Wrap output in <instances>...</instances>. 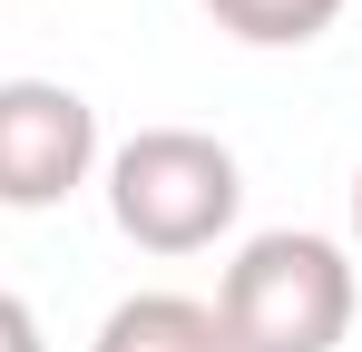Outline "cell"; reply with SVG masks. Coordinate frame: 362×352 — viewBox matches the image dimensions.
I'll list each match as a JSON object with an SVG mask.
<instances>
[{
  "instance_id": "cell-1",
  "label": "cell",
  "mask_w": 362,
  "mask_h": 352,
  "mask_svg": "<svg viewBox=\"0 0 362 352\" xmlns=\"http://www.w3.org/2000/svg\"><path fill=\"white\" fill-rule=\"evenodd\" d=\"M226 352H343L353 333V254L313 225L245 235L216 284Z\"/></svg>"
},
{
  "instance_id": "cell-2",
  "label": "cell",
  "mask_w": 362,
  "mask_h": 352,
  "mask_svg": "<svg viewBox=\"0 0 362 352\" xmlns=\"http://www.w3.org/2000/svg\"><path fill=\"white\" fill-rule=\"evenodd\" d=\"M245 206V167L206 127H137L108 147V216L137 254H206Z\"/></svg>"
},
{
  "instance_id": "cell-3",
  "label": "cell",
  "mask_w": 362,
  "mask_h": 352,
  "mask_svg": "<svg viewBox=\"0 0 362 352\" xmlns=\"http://www.w3.org/2000/svg\"><path fill=\"white\" fill-rule=\"evenodd\" d=\"M98 167V108L59 78H0V206L49 216Z\"/></svg>"
},
{
  "instance_id": "cell-4",
  "label": "cell",
  "mask_w": 362,
  "mask_h": 352,
  "mask_svg": "<svg viewBox=\"0 0 362 352\" xmlns=\"http://www.w3.org/2000/svg\"><path fill=\"white\" fill-rule=\"evenodd\" d=\"M88 352H226V323L196 293H127V303H108Z\"/></svg>"
},
{
  "instance_id": "cell-5",
  "label": "cell",
  "mask_w": 362,
  "mask_h": 352,
  "mask_svg": "<svg viewBox=\"0 0 362 352\" xmlns=\"http://www.w3.org/2000/svg\"><path fill=\"white\" fill-rule=\"evenodd\" d=\"M216 10V30L245 40V49H303V40H323L333 20H343V0H206Z\"/></svg>"
},
{
  "instance_id": "cell-6",
  "label": "cell",
  "mask_w": 362,
  "mask_h": 352,
  "mask_svg": "<svg viewBox=\"0 0 362 352\" xmlns=\"http://www.w3.org/2000/svg\"><path fill=\"white\" fill-rule=\"evenodd\" d=\"M0 352H40V313H30L10 284H0Z\"/></svg>"
},
{
  "instance_id": "cell-7",
  "label": "cell",
  "mask_w": 362,
  "mask_h": 352,
  "mask_svg": "<svg viewBox=\"0 0 362 352\" xmlns=\"http://www.w3.org/2000/svg\"><path fill=\"white\" fill-rule=\"evenodd\" d=\"M353 235H362V176H353Z\"/></svg>"
}]
</instances>
